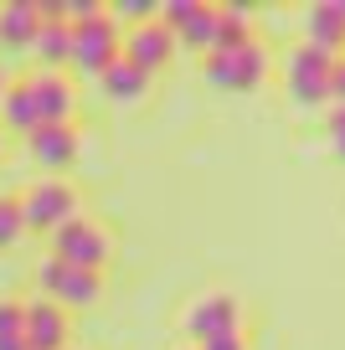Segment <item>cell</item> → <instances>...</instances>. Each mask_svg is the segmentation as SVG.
<instances>
[{
	"instance_id": "cell-1",
	"label": "cell",
	"mask_w": 345,
	"mask_h": 350,
	"mask_svg": "<svg viewBox=\"0 0 345 350\" xmlns=\"http://www.w3.org/2000/svg\"><path fill=\"white\" fill-rule=\"evenodd\" d=\"M201 72L212 88L222 93H253V88L268 77V52L263 42H238V46H216L201 57Z\"/></svg>"
},
{
	"instance_id": "cell-2",
	"label": "cell",
	"mask_w": 345,
	"mask_h": 350,
	"mask_svg": "<svg viewBox=\"0 0 345 350\" xmlns=\"http://www.w3.org/2000/svg\"><path fill=\"white\" fill-rule=\"evenodd\" d=\"M21 217H26V232H57L73 217H83V196L62 175H42L21 191Z\"/></svg>"
},
{
	"instance_id": "cell-3",
	"label": "cell",
	"mask_w": 345,
	"mask_h": 350,
	"mask_svg": "<svg viewBox=\"0 0 345 350\" xmlns=\"http://www.w3.org/2000/svg\"><path fill=\"white\" fill-rule=\"evenodd\" d=\"M52 258L67 268H88V273H103V262L114 258V237H108L103 221L93 217H73L67 227L52 232Z\"/></svg>"
},
{
	"instance_id": "cell-4",
	"label": "cell",
	"mask_w": 345,
	"mask_h": 350,
	"mask_svg": "<svg viewBox=\"0 0 345 350\" xmlns=\"http://www.w3.org/2000/svg\"><path fill=\"white\" fill-rule=\"evenodd\" d=\"M36 288H42V299H52L57 309H93L98 299H103V273L67 268V262H57L52 252H47V258L36 262Z\"/></svg>"
},
{
	"instance_id": "cell-5",
	"label": "cell",
	"mask_w": 345,
	"mask_h": 350,
	"mask_svg": "<svg viewBox=\"0 0 345 350\" xmlns=\"http://www.w3.org/2000/svg\"><path fill=\"white\" fill-rule=\"evenodd\" d=\"M330 67H335L330 52H320V46H309V42L294 46L289 62H283V77H289L294 103H304V109H314V103H330Z\"/></svg>"
},
{
	"instance_id": "cell-6",
	"label": "cell",
	"mask_w": 345,
	"mask_h": 350,
	"mask_svg": "<svg viewBox=\"0 0 345 350\" xmlns=\"http://www.w3.org/2000/svg\"><path fill=\"white\" fill-rule=\"evenodd\" d=\"M181 329H186V340H191V350L206 345V340L238 335V329H242V304L232 294H201L191 309H186Z\"/></svg>"
},
{
	"instance_id": "cell-7",
	"label": "cell",
	"mask_w": 345,
	"mask_h": 350,
	"mask_svg": "<svg viewBox=\"0 0 345 350\" xmlns=\"http://www.w3.org/2000/svg\"><path fill=\"white\" fill-rule=\"evenodd\" d=\"M114 57H124V31L108 21V11L98 16V21H88V26H73V57H67V67L98 77Z\"/></svg>"
},
{
	"instance_id": "cell-8",
	"label": "cell",
	"mask_w": 345,
	"mask_h": 350,
	"mask_svg": "<svg viewBox=\"0 0 345 350\" xmlns=\"http://www.w3.org/2000/svg\"><path fill=\"white\" fill-rule=\"evenodd\" d=\"M21 314H26V350H67V309H57L52 299H21Z\"/></svg>"
},
{
	"instance_id": "cell-9",
	"label": "cell",
	"mask_w": 345,
	"mask_h": 350,
	"mask_svg": "<svg viewBox=\"0 0 345 350\" xmlns=\"http://www.w3.org/2000/svg\"><path fill=\"white\" fill-rule=\"evenodd\" d=\"M26 150H31L36 165H47V170H62V165L77 160V150H83V134H77V124H36V129L26 134Z\"/></svg>"
},
{
	"instance_id": "cell-10",
	"label": "cell",
	"mask_w": 345,
	"mask_h": 350,
	"mask_svg": "<svg viewBox=\"0 0 345 350\" xmlns=\"http://www.w3.org/2000/svg\"><path fill=\"white\" fill-rule=\"evenodd\" d=\"M170 57H175V36L160 21H144L134 31H124V62H134L140 72H160Z\"/></svg>"
},
{
	"instance_id": "cell-11",
	"label": "cell",
	"mask_w": 345,
	"mask_h": 350,
	"mask_svg": "<svg viewBox=\"0 0 345 350\" xmlns=\"http://www.w3.org/2000/svg\"><path fill=\"white\" fill-rule=\"evenodd\" d=\"M304 42L330 52V57H340V46H345V0H314L309 11H304Z\"/></svg>"
},
{
	"instance_id": "cell-12",
	"label": "cell",
	"mask_w": 345,
	"mask_h": 350,
	"mask_svg": "<svg viewBox=\"0 0 345 350\" xmlns=\"http://www.w3.org/2000/svg\"><path fill=\"white\" fill-rule=\"evenodd\" d=\"M31 93H36V109H42V124H73L77 88L62 72H31Z\"/></svg>"
},
{
	"instance_id": "cell-13",
	"label": "cell",
	"mask_w": 345,
	"mask_h": 350,
	"mask_svg": "<svg viewBox=\"0 0 345 350\" xmlns=\"http://www.w3.org/2000/svg\"><path fill=\"white\" fill-rule=\"evenodd\" d=\"M98 88H103V98H114V103H140L144 93H150V72H140L134 62L114 57V62L98 72Z\"/></svg>"
},
{
	"instance_id": "cell-14",
	"label": "cell",
	"mask_w": 345,
	"mask_h": 350,
	"mask_svg": "<svg viewBox=\"0 0 345 350\" xmlns=\"http://www.w3.org/2000/svg\"><path fill=\"white\" fill-rule=\"evenodd\" d=\"M0 124L16 134H31L42 124V109H36V93H31V77H11L5 98H0Z\"/></svg>"
},
{
	"instance_id": "cell-15",
	"label": "cell",
	"mask_w": 345,
	"mask_h": 350,
	"mask_svg": "<svg viewBox=\"0 0 345 350\" xmlns=\"http://www.w3.org/2000/svg\"><path fill=\"white\" fill-rule=\"evenodd\" d=\"M36 31H42L36 0H11V5H0V42L5 46H31Z\"/></svg>"
},
{
	"instance_id": "cell-16",
	"label": "cell",
	"mask_w": 345,
	"mask_h": 350,
	"mask_svg": "<svg viewBox=\"0 0 345 350\" xmlns=\"http://www.w3.org/2000/svg\"><path fill=\"white\" fill-rule=\"evenodd\" d=\"M31 52H36V62H42V72H62L67 57H73V26L67 21H42Z\"/></svg>"
},
{
	"instance_id": "cell-17",
	"label": "cell",
	"mask_w": 345,
	"mask_h": 350,
	"mask_svg": "<svg viewBox=\"0 0 345 350\" xmlns=\"http://www.w3.org/2000/svg\"><path fill=\"white\" fill-rule=\"evenodd\" d=\"M175 46H196V52H212L216 46V5H196V16L175 31Z\"/></svg>"
},
{
	"instance_id": "cell-18",
	"label": "cell",
	"mask_w": 345,
	"mask_h": 350,
	"mask_svg": "<svg viewBox=\"0 0 345 350\" xmlns=\"http://www.w3.org/2000/svg\"><path fill=\"white\" fill-rule=\"evenodd\" d=\"M248 5H216V46H238V42H253L248 31ZM212 46V52H216Z\"/></svg>"
},
{
	"instance_id": "cell-19",
	"label": "cell",
	"mask_w": 345,
	"mask_h": 350,
	"mask_svg": "<svg viewBox=\"0 0 345 350\" xmlns=\"http://www.w3.org/2000/svg\"><path fill=\"white\" fill-rule=\"evenodd\" d=\"M26 237V217H21V196H0V247H16Z\"/></svg>"
},
{
	"instance_id": "cell-20",
	"label": "cell",
	"mask_w": 345,
	"mask_h": 350,
	"mask_svg": "<svg viewBox=\"0 0 345 350\" xmlns=\"http://www.w3.org/2000/svg\"><path fill=\"white\" fill-rule=\"evenodd\" d=\"M196 5H201V0H165V5H160V11H155V21H160L165 26V31H181V26L186 21H191V16H196Z\"/></svg>"
},
{
	"instance_id": "cell-21",
	"label": "cell",
	"mask_w": 345,
	"mask_h": 350,
	"mask_svg": "<svg viewBox=\"0 0 345 350\" xmlns=\"http://www.w3.org/2000/svg\"><path fill=\"white\" fill-rule=\"evenodd\" d=\"M155 11H160L155 0H119V5L108 11V21H114V26H119V21H134V26H144V21H155Z\"/></svg>"
},
{
	"instance_id": "cell-22",
	"label": "cell",
	"mask_w": 345,
	"mask_h": 350,
	"mask_svg": "<svg viewBox=\"0 0 345 350\" xmlns=\"http://www.w3.org/2000/svg\"><path fill=\"white\" fill-rule=\"evenodd\" d=\"M16 335H26L21 299H0V340H16Z\"/></svg>"
},
{
	"instance_id": "cell-23",
	"label": "cell",
	"mask_w": 345,
	"mask_h": 350,
	"mask_svg": "<svg viewBox=\"0 0 345 350\" xmlns=\"http://www.w3.org/2000/svg\"><path fill=\"white\" fill-rule=\"evenodd\" d=\"M67 5V26H88V21H98L103 16V5L98 0H62Z\"/></svg>"
},
{
	"instance_id": "cell-24",
	"label": "cell",
	"mask_w": 345,
	"mask_h": 350,
	"mask_svg": "<svg viewBox=\"0 0 345 350\" xmlns=\"http://www.w3.org/2000/svg\"><path fill=\"white\" fill-rule=\"evenodd\" d=\"M330 144H335V154L345 160V103L330 109Z\"/></svg>"
},
{
	"instance_id": "cell-25",
	"label": "cell",
	"mask_w": 345,
	"mask_h": 350,
	"mask_svg": "<svg viewBox=\"0 0 345 350\" xmlns=\"http://www.w3.org/2000/svg\"><path fill=\"white\" fill-rule=\"evenodd\" d=\"M330 103H345V57H335L330 67Z\"/></svg>"
},
{
	"instance_id": "cell-26",
	"label": "cell",
	"mask_w": 345,
	"mask_h": 350,
	"mask_svg": "<svg viewBox=\"0 0 345 350\" xmlns=\"http://www.w3.org/2000/svg\"><path fill=\"white\" fill-rule=\"evenodd\" d=\"M196 350H248V335H222V340H206V345H196Z\"/></svg>"
},
{
	"instance_id": "cell-27",
	"label": "cell",
	"mask_w": 345,
	"mask_h": 350,
	"mask_svg": "<svg viewBox=\"0 0 345 350\" xmlns=\"http://www.w3.org/2000/svg\"><path fill=\"white\" fill-rule=\"evenodd\" d=\"M5 88H11V77H0V98H5Z\"/></svg>"
},
{
	"instance_id": "cell-28",
	"label": "cell",
	"mask_w": 345,
	"mask_h": 350,
	"mask_svg": "<svg viewBox=\"0 0 345 350\" xmlns=\"http://www.w3.org/2000/svg\"><path fill=\"white\" fill-rule=\"evenodd\" d=\"M67 350H77V345H67Z\"/></svg>"
},
{
	"instance_id": "cell-29",
	"label": "cell",
	"mask_w": 345,
	"mask_h": 350,
	"mask_svg": "<svg viewBox=\"0 0 345 350\" xmlns=\"http://www.w3.org/2000/svg\"><path fill=\"white\" fill-rule=\"evenodd\" d=\"M186 350H191V345H186Z\"/></svg>"
}]
</instances>
